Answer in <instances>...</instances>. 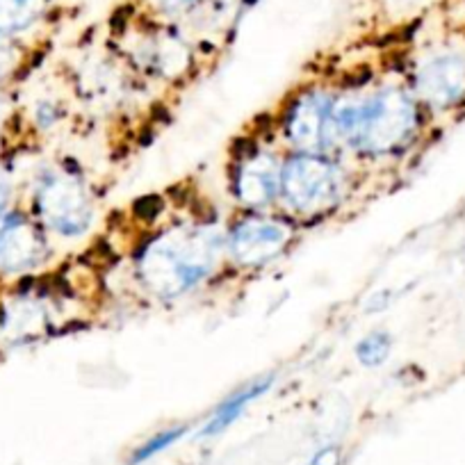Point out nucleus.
<instances>
[{
    "label": "nucleus",
    "mask_w": 465,
    "mask_h": 465,
    "mask_svg": "<svg viewBox=\"0 0 465 465\" xmlns=\"http://www.w3.org/2000/svg\"><path fill=\"white\" fill-rule=\"evenodd\" d=\"M228 258L226 232L214 223H183L158 232L137 256V279L158 299L201 288Z\"/></svg>",
    "instance_id": "obj_1"
},
{
    "label": "nucleus",
    "mask_w": 465,
    "mask_h": 465,
    "mask_svg": "<svg viewBox=\"0 0 465 465\" xmlns=\"http://www.w3.org/2000/svg\"><path fill=\"white\" fill-rule=\"evenodd\" d=\"M333 142L363 158L401 153L420 126L418 101L404 87L386 84L359 96H335Z\"/></svg>",
    "instance_id": "obj_2"
},
{
    "label": "nucleus",
    "mask_w": 465,
    "mask_h": 465,
    "mask_svg": "<svg viewBox=\"0 0 465 465\" xmlns=\"http://www.w3.org/2000/svg\"><path fill=\"white\" fill-rule=\"evenodd\" d=\"M347 192V173L329 153L294 151L283 160L281 203L297 217H324L338 208Z\"/></svg>",
    "instance_id": "obj_3"
},
{
    "label": "nucleus",
    "mask_w": 465,
    "mask_h": 465,
    "mask_svg": "<svg viewBox=\"0 0 465 465\" xmlns=\"http://www.w3.org/2000/svg\"><path fill=\"white\" fill-rule=\"evenodd\" d=\"M35 210L48 231L60 238H83L94 223V199L78 173L46 172L35 190Z\"/></svg>",
    "instance_id": "obj_4"
},
{
    "label": "nucleus",
    "mask_w": 465,
    "mask_h": 465,
    "mask_svg": "<svg viewBox=\"0 0 465 465\" xmlns=\"http://www.w3.org/2000/svg\"><path fill=\"white\" fill-rule=\"evenodd\" d=\"M294 235L297 232L288 219L249 213L228 228V258L242 270H262L288 252Z\"/></svg>",
    "instance_id": "obj_5"
},
{
    "label": "nucleus",
    "mask_w": 465,
    "mask_h": 465,
    "mask_svg": "<svg viewBox=\"0 0 465 465\" xmlns=\"http://www.w3.org/2000/svg\"><path fill=\"white\" fill-rule=\"evenodd\" d=\"M335 94L324 87L303 89L288 105L283 116V135L294 151L302 153H329L333 142Z\"/></svg>",
    "instance_id": "obj_6"
},
{
    "label": "nucleus",
    "mask_w": 465,
    "mask_h": 465,
    "mask_svg": "<svg viewBox=\"0 0 465 465\" xmlns=\"http://www.w3.org/2000/svg\"><path fill=\"white\" fill-rule=\"evenodd\" d=\"M283 160L272 151H253L232 172V196L249 213H262L281 199Z\"/></svg>",
    "instance_id": "obj_7"
},
{
    "label": "nucleus",
    "mask_w": 465,
    "mask_h": 465,
    "mask_svg": "<svg viewBox=\"0 0 465 465\" xmlns=\"http://www.w3.org/2000/svg\"><path fill=\"white\" fill-rule=\"evenodd\" d=\"M48 244L42 228L21 213H0V272H28L42 265Z\"/></svg>",
    "instance_id": "obj_8"
},
{
    "label": "nucleus",
    "mask_w": 465,
    "mask_h": 465,
    "mask_svg": "<svg viewBox=\"0 0 465 465\" xmlns=\"http://www.w3.org/2000/svg\"><path fill=\"white\" fill-rule=\"evenodd\" d=\"M415 92L420 101L436 110H450L465 98V55L438 53L415 71Z\"/></svg>",
    "instance_id": "obj_9"
},
{
    "label": "nucleus",
    "mask_w": 465,
    "mask_h": 465,
    "mask_svg": "<svg viewBox=\"0 0 465 465\" xmlns=\"http://www.w3.org/2000/svg\"><path fill=\"white\" fill-rule=\"evenodd\" d=\"M276 377L274 374H265V377H258L252 379L249 383L240 386L238 391H232L231 395L223 397L222 401L217 404V409L208 415L203 424L199 429V438H214V436H222L228 427L238 422L247 409L252 404H256L261 397H265L267 392L274 388Z\"/></svg>",
    "instance_id": "obj_10"
},
{
    "label": "nucleus",
    "mask_w": 465,
    "mask_h": 465,
    "mask_svg": "<svg viewBox=\"0 0 465 465\" xmlns=\"http://www.w3.org/2000/svg\"><path fill=\"white\" fill-rule=\"evenodd\" d=\"M42 7L44 0H0V37L28 28Z\"/></svg>",
    "instance_id": "obj_11"
},
{
    "label": "nucleus",
    "mask_w": 465,
    "mask_h": 465,
    "mask_svg": "<svg viewBox=\"0 0 465 465\" xmlns=\"http://www.w3.org/2000/svg\"><path fill=\"white\" fill-rule=\"evenodd\" d=\"M356 361H359L363 368H381L392 354V335L388 331L377 329V331H370L368 335L356 342Z\"/></svg>",
    "instance_id": "obj_12"
},
{
    "label": "nucleus",
    "mask_w": 465,
    "mask_h": 465,
    "mask_svg": "<svg viewBox=\"0 0 465 465\" xmlns=\"http://www.w3.org/2000/svg\"><path fill=\"white\" fill-rule=\"evenodd\" d=\"M187 431H190V429H187L185 424H178V427H169V429H163V431L153 433V436L146 438L144 442H140V445L133 450L131 459H128V465L149 463L151 459H155L158 454L167 451L169 447H173L176 442H181L183 438L187 436Z\"/></svg>",
    "instance_id": "obj_13"
},
{
    "label": "nucleus",
    "mask_w": 465,
    "mask_h": 465,
    "mask_svg": "<svg viewBox=\"0 0 465 465\" xmlns=\"http://www.w3.org/2000/svg\"><path fill=\"white\" fill-rule=\"evenodd\" d=\"M342 463V450L338 445H326L311 456L306 465H340Z\"/></svg>",
    "instance_id": "obj_14"
},
{
    "label": "nucleus",
    "mask_w": 465,
    "mask_h": 465,
    "mask_svg": "<svg viewBox=\"0 0 465 465\" xmlns=\"http://www.w3.org/2000/svg\"><path fill=\"white\" fill-rule=\"evenodd\" d=\"M201 0H155V5L164 12H183L190 7L199 5Z\"/></svg>",
    "instance_id": "obj_15"
},
{
    "label": "nucleus",
    "mask_w": 465,
    "mask_h": 465,
    "mask_svg": "<svg viewBox=\"0 0 465 465\" xmlns=\"http://www.w3.org/2000/svg\"><path fill=\"white\" fill-rule=\"evenodd\" d=\"M10 192H12V187H10V178H7V176H5V172H3V169H0V213H3V210H5L7 201H10Z\"/></svg>",
    "instance_id": "obj_16"
},
{
    "label": "nucleus",
    "mask_w": 465,
    "mask_h": 465,
    "mask_svg": "<svg viewBox=\"0 0 465 465\" xmlns=\"http://www.w3.org/2000/svg\"><path fill=\"white\" fill-rule=\"evenodd\" d=\"M7 114H10V103H7L5 98L0 96V126H3V124H5Z\"/></svg>",
    "instance_id": "obj_17"
}]
</instances>
